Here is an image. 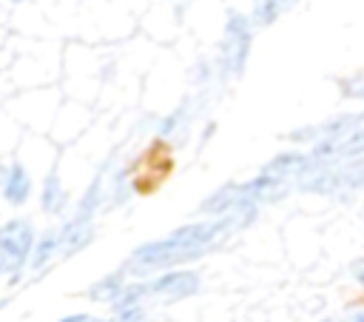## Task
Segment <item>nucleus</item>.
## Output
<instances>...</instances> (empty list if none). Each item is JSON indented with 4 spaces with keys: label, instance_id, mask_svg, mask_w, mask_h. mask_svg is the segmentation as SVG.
I'll use <instances>...</instances> for the list:
<instances>
[{
    "label": "nucleus",
    "instance_id": "1",
    "mask_svg": "<svg viewBox=\"0 0 364 322\" xmlns=\"http://www.w3.org/2000/svg\"><path fill=\"white\" fill-rule=\"evenodd\" d=\"M256 217V205H245L228 217H219L213 222H193V225H185L173 234H168L165 239L159 242H148L142 248H136L128 259V268L131 271H156V268H171L176 262H188V259H196L202 256L208 248H213L222 237H228L230 231L253 222Z\"/></svg>",
    "mask_w": 364,
    "mask_h": 322
},
{
    "label": "nucleus",
    "instance_id": "2",
    "mask_svg": "<svg viewBox=\"0 0 364 322\" xmlns=\"http://www.w3.org/2000/svg\"><path fill=\"white\" fill-rule=\"evenodd\" d=\"M250 54V23L245 14L230 11L225 23V40H222V66L228 74H242Z\"/></svg>",
    "mask_w": 364,
    "mask_h": 322
},
{
    "label": "nucleus",
    "instance_id": "3",
    "mask_svg": "<svg viewBox=\"0 0 364 322\" xmlns=\"http://www.w3.org/2000/svg\"><path fill=\"white\" fill-rule=\"evenodd\" d=\"M34 245V228L28 219H11L0 231V268L3 274H14L28 259Z\"/></svg>",
    "mask_w": 364,
    "mask_h": 322
},
{
    "label": "nucleus",
    "instance_id": "4",
    "mask_svg": "<svg viewBox=\"0 0 364 322\" xmlns=\"http://www.w3.org/2000/svg\"><path fill=\"white\" fill-rule=\"evenodd\" d=\"M199 288V276L193 271H171L154 282L145 285V296H162V299H182L191 296Z\"/></svg>",
    "mask_w": 364,
    "mask_h": 322
},
{
    "label": "nucleus",
    "instance_id": "5",
    "mask_svg": "<svg viewBox=\"0 0 364 322\" xmlns=\"http://www.w3.org/2000/svg\"><path fill=\"white\" fill-rule=\"evenodd\" d=\"M91 237H94V225H91L88 219H77V217H74V219L63 228V234H60V251H63V256L77 254L82 245L91 242Z\"/></svg>",
    "mask_w": 364,
    "mask_h": 322
},
{
    "label": "nucleus",
    "instance_id": "6",
    "mask_svg": "<svg viewBox=\"0 0 364 322\" xmlns=\"http://www.w3.org/2000/svg\"><path fill=\"white\" fill-rule=\"evenodd\" d=\"M3 191H6V199L14 202V205H20V202L28 199L31 180H28V174H26L23 165H9L3 171Z\"/></svg>",
    "mask_w": 364,
    "mask_h": 322
},
{
    "label": "nucleus",
    "instance_id": "7",
    "mask_svg": "<svg viewBox=\"0 0 364 322\" xmlns=\"http://www.w3.org/2000/svg\"><path fill=\"white\" fill-rule=\"evenodd\" d=\"M122 294H125V288H122V274L105 276L102 282H97V285L88 291V296H91V299H100V302H117Z\"/></svg>",
    "mask_w": 364,
    "mask_h": 322
},
{
    "label": "nucleus",
    "instance_id": "8",
    "mask_svg": "<svg viewBox=\"0 0 364 322\" xmlns=\"http://www.w3.org/2000/svg\"><path fill=\"white\" fill-rule=\"evenodd\" d=\"M63 199H65V194H63L60 177H57V171H51L46 177V185H43V208L51 211V214H57L63 208Z\"/></svg>",
    "mask_w": 364,
    "mask_h": 322
},
{
    "label": "nucleus",
    "instance_id": "9",
    "mask_svg": "<svg viewBox=\"0 0 364 322\" xmlns=\"http://www.w3.org/2000/svg\"><path fill=\"white\" fill-rule=\"evenodd\" d=\"M282 9H284L282 0H256L253 9H250V20H253L256 26H270V23L279 17Z\"/></svg>",
    "mask_w": 364,
    "mask_h": 322
},
{
    "label": "nucleus",
    "instance_id": "10",
    "mask_svg": "<svg viewBox=\"0 0 364 322\" xmlns=\"http://www.w3.org/2000/svg\"><path fill=\"white\" fill-rule=\"evenodd\" d=\"M60 248V234H54V231H48L43 239H40V245H37V251H34V256H31V268H43L51 256H54V251Z\"/></svg>",
    "mask_w": 364,
    "mask_h": 322
},
{
    "label": "nucleus",
    "instance_id": "11",
    "mask_svg": "<svg viewBox=\"0 0 364 322\" xmlns=\"http://www.w3.org/2000/svg\"><path fill=\"white\" fill-rule=\"evenodd\" d=\"M108 322H142V308H128V311H119L114 319Z\"/></svg>",
    "mask_w": 364,
    "mask_h": 322
},
{
    "label": "nucleus",
    "instance_id": "12",
    "mask_svg": "<svg viewBox=\"0 0 364 322\" xmlns=\"http://www.w3.org/2000/svg\"><path fill=\"white\" fill-rule=\"evenodd\" d=\"M60 322H102V319L88 316V313H77V316H65V319H60Z\"/></svg>",
    "mask_w": 364,
    "mask_h": 322
},
{
    "label": "nucleus",
    "instance_id": "13",
    "mask_svg": "<svg viewBox=\"0 0 364 322\" xmlns=\"http://www.w3.org/2000/svg\"><path fill=\"white\" fill-rule=\"evenodd\" d=\"M353 276H355V282L364 285V259H355L353 262Z\"/></svg>",
    "mask_w": 364,
    "mask_h": 322
},
{
    "label": "nucleus",
    "instance_id": "14",
    "mask_svg": "<svg viewBox=\"0 0 364 322\" xmlns=\"http://www.w3.org/2000/svg\"><path fill=\"white\" fill-rule=\"evenodd\" d=\"M353 322H364V311H361V313H355V319H353Z\"/></svg>",
    "mask_w": 364,
    "mask_h": 322
},
{
    "label": "nucleus",
    "instance_id": "15",
    "mask_svg": "<svg viewBox=\"0 0 364 322\" xmlns=\"http://www.w3.org/2000/svg\"><path fill=\"white\" fill-rule=\"evenodd\" d=\"M282 3H284V6H293V3H296V0H282Z\"/></svg>",
    "mask_w": 364,
    "mask_h": 322
},
{
    "label": "nucleus",
    "instance_id": "16",
    "mask_svg": "<svg viewBox=\"0 0 364 322\" xmlns=\"http://www.w3.org/2000/svg\"><path fill=\"white\" fill-rule=\"evenodd\" d=\"M14 3H23V0H14Z\"/></svg>",
    "mask_w": 364,
    "mask_h": 322
}]
</instances>
